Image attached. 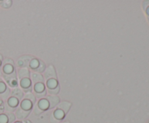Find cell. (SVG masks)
<instances>
[{"mask_svg": "<svg viewBox=\"0 0 149 123\" xmlns=\"http://www.w3.org/2000/svg\"><path fill=\"white\" fill-rule=\"evenodd\" d=\"M30 111H24L20 107H17L15 109V115L19 120H23L29 116Z\"/></svg>", "mask_w": 149, "mask_h": 123, "instance_id": "obj_4", "label": "cell"}, {"mask_svg": "<svg viewBox=\"0 0 149 123\" xmlns=\"http://www.w3.org/2000/svg\"><path fill=\"white\" fill-rule=\"evenodd\" d=\"M20 85L22 88H27L28 87L30 88L31 86V81L29 78H23L20 80Z\"/></svg>", "mask_w": 149, "mask_h": 123, "instance_id": "obj_12", "label": "cell"}, {"mask_svg": "<svg viewBox=\"0 0 149 123\" xmlns=\"http://www.w3.org/2000/svg\"><path fill=\"white\" fill-rule=\"evenodd\" d=\"M33 59V57L31 56L26 55V56H20L17 62V66L20 67H28L29 66L31 61Z\"/></svg>", "mask_w": 149, "mask_h": 123, "instance_id": "obj_1", "label": "cell"}, {"mask_svg": "<svg viewBox=\"0 0 149 123\" xmlns=\"http://www.w3.org/2000/svg\"><path fill=\"white\" fill-rule=\"evenodd\" d=\"M13 71V65H10V64L9 65H6L4 67V74H6V75H10L11 74V72Z\"/></svg>", "mask_w": 149, "mask_h": 123, "instance_id": "obj_15", "label": "cell"}, {"mask_svg": "<svg viewBox=\"0 0 149 123\" xmlns=\"http://www.w3.org/2000/svg\"><path fill=\"white\" fill-rule=\"evenodd\" d=\"M49 104V109H52L59 103L60 99L58 96H47V99Z\"/></svg>", "mask_w": 149, "mask_h": 123, "instance_id": "obj_6", "label": "cell"}, {"mask_svg": "<svg viewBox=\"0 0 149 123\" xmlns=\"http://www.w3.org/2000/svg\"><path fill=\"white\" fill-rule=\"evenodd\" d=\"M57 85H58V82H57L55 79H49L47 80V86L49 88H55Z\"/></svg>", "mask_w": 149, "mask_h": 123, "instance_id": "obj_16", "label": "cell"}, {"mask_svg": "<svg viewBox=\"0 0 149 123\" xmlns=\"http://www.w3.org/2000/svg\"><path fill=\"white\" fill-rule=\"evenodd\" d=\"M35 95H36V96L38 97V98H42V97L45 96V95H46V91H44L43 92L41 93H35Z\"/></svg>", "mask_w": 149, "mask_h": 123, "instance_id": "obj_24", "label": "cell"}, {"mask_svg": "<svg viewBox=\"0 0 149 123\" xmlns=\"http://www.w3.org/2000/svg\"><path fill=\"white\" fill-rule=\"evenodd\" d=\"M0 123H10L9 122V119L7 114H0Z\"/></svg>", "mask_w": 149, "mask_h": 123, "instance_id": "obj_18", "label": "cell"}, {"mask_svg": "<svg viewBox=\"0 0 149 123\" xmlns=\"http://www.w3.org/2000/svg\"><path fill=\"white\" fill-rule=\"evenodd\" d=\"M39 62L37 60V59H33L30 62L29 65H30L32 69H36V67H38V66H39Z\"/></svg>", "mask_w": 149, "mask_h": 123, "instance_id": "obj_17", "label": "cell"}, {"mask_svg": "<svg viewBox=\"0 0 149 123\" xmlns=\"http://www.w3.org/2000/svg\"><path fill=\"white\" fill-rule=\"evenodd\" d=\"M44 89H45V86H44V84L42 83V82H37V83L35 85L34 90L35 91H36V93L43 92Z\"/></svg>", "mask_w": 149, "mask_h": 123, "instance_id": "obj_14", "label": "cell"}, {"mask_svg": "<svg viewBox=\"0 0 149 123\" xmlns=\"http://www.w3.org/2000/svg\"><path fill=\"white\" fill-rule=\"evenodd\" d=\"M0 81H1V79H0Z\"/></svg>", "mask_w": 149, "mask_h": 123, "instance_id": "obj_28", "label": "cell"}, {"mask_svg": "<svg viewBox=\"0 0 149 123\" xmlns=\"http://www.w3.org/2000/svg\"><path fill=\"white\" fill-rule=\"evenodd\" d=\"M17 104H18V100L16 98H15V97H12V98H10V99L8 100V104L10 105V107L15 109V107H17Z\"/></svg>", "mask_w": 149, "mask_h": 123, "instance_id": "obj_13", "label": "cell"}, {"mask_svg": "<svg viewBox=\"0 0 149 123\" xmlns=\"http://www.w3.org/2000/svg\"><path fill=\"white\" fill-rule=\"evenodd\" d=\"M25 98H26V99H30L31 101V102L33 103V104H34L35 101H36V98H35V96L33 95L32 93H26V95H25Z\"/></svg>", "mask_w": 149, "mask_h": 123, "instance_id": "obj_20", "label": "cell"}, {"mask_svg": "<svg viewBox=\"0 0 149 123\" xmlns=\"http://www.w3.org/2000/svg\"><path fill=\"white\" fill-rule=\"evenodd\" d=\"M45 79L49 80V78H54V79H56V73H55V70L54 69L53 66L52 65H49L47 67V70L45 71Z\"/></svg>", "mask_w": 149, "mask_h": 123, "instance_id": "obj_3", "label": "cell"}, {"mask_svg": "<svg viewBox=\"0 0 149 123\" xmlns=\"http://www.w3.org/2000/svg\"><path fill=\"white\" fill-rule=\"evenodd\" d=\"M12 96H14L15 98H17V99L21 100L22 98L23 97V91L18 88H15L12 91Z\"/></svg>", "mask_w": 149, "mask_h": 123, "instance_id": "obj_10", "label": "cell"}, {"mask_svg": "<svg viewBox=\"0 0 149 123\" xmlns=\"http://www.w3.org/2000/svg\"><path fill=\"white\" fill-rule=\"evenodd\" d=\"M31 107L32 102L30 101V100L25 99L22 101L21 104H20V108L24 110V111H31Z\"/></svg>", "mask_w": 149, "mask_h": 123, "instance_id": "obj_7", "label": "cell"}, {"mask_svg": "<svg viewBox=\"0 0 149 123\" xmlns=\"http://www.w3.org/2000/svg\"><path fill=\"white\" fill-rule=\"evenodd\" d=\"M15 123H23V122H16Z\"/></svg>", "mask_w": 149, "mask_h": 123, "instance_id": "obj_26", "label": "cell"}, {"mask_svg": "<svg viewBox=\"0 0 149 123\" xmlns=\"http://www.w3.org/2000/svg\"><path fill=\"white\" fill-rule=\"evenodd\" d=\"M31 79H32V81H33L34 83L44 82V79L42 75L39 73H36V72H32Z\"/></svg>", "mask_w": 149, "mask_h": 123, "instance_id": "obj_9", "label": "cell"}, {"mask_svg": "<svg viewBox=\"0 0 149 123\" xmlns=\"http://www.w3.org/2000/svg\"><path fill=\"white\" fill-rule=\"evenodd\" d=\"M60 87L58 86V88H55V89H48V92L51 94H57L59 92Z\"/></svg>", "mask_w": 149, "mask_h": 123, "instance_id": "obj_22", "label": "cell"}, {"mask_svg": "<svg viewBox=\"0 0 149 123\" xmlns=\"http://www.w3.org/2000/svg\"><path fill=\"white\" fill-rule=\"evenodd\" d=\"M63 123H69L68 122H63Z\"/></svg>", "mask_w": 149, "mask_h": 123, "instance_id": "obj_27", "label": "cell"}, {"mask_svg": "<svg viewBox=\"0 0 149 123\" xmlns=\"http://www.w3.org/2000/svg\"><path fill=\"white\" fill-rule=\"evenodd\" d=\"M39 65H40L38 67V68L35 69L34 70L37 71V72H42L45 69V65L43 63V62H42V61H39Z\"/></svg>", "mask_w": 149, "mask_h": 123, "instance_id": "obj_19", "label": "cell"}, {"mask_svg": "<svg viewBox=\"0 0 149 123\" xmlns=\"http://www.w3.org/2000/svg\"><path fill=\"white\" fill-rule=\"evenodd\" d=\"M37 106L38 107L43 111L44 110H46L49 108V104L47 99H42L39 101V104H38Z\"/></svg>", "mask_w": 149, "mask_h": 123, "instance_id": "obj_11", "label": "cell"}, {"mask_svg": "<svg viewBox=\"0 0 149 123\" xmlns=\"http://www.w3.org/2000/svg\"><path fill=\"white\" fill-rule=\"evenodd\" d=\"M4 78L5 80L7 81L9 85L11 87H15L17 85V80H16V75L15 72H13V73L10 74V75H6L4 74Z\"/></svg>", "mask_w": 149, "mask_h": 123, "instance_id": "obj_2", "label": "cell"}, {"mask_svg": "<svg viewBox=\"0 0 149 123\" xmlns=\"http://www.w3.org/2000/svg\"><path fill=\"white\" fill-rule=\"evenodd\" d=\"M33 112H34L36 114H39L42 112V111L39 108V107H38L37 105H36L34 107V108H33Z\"/></svg>", "mask_w": 149, "mask_h": 123, "instance_id": "obj_23", "label": "cell"}, {"mask_svg": "<svg viewBox=\"0 0 149 123\" xmlns=\"http://www.w3.org/2000/svg\"><path fill=\"white\" fill-rule=\"evenodd\" d=\"M6 89L5 85H4L3 82H0V93H2L3 91H4V90Z\"/></svg>", "mask_w": 149, "mask_h": 123, "instance_id": "obj_25", "label": "cell"}, {"mask_svg": "<svg viewBox=\"0 0 149 123\" xmlns=\"http://www.w3.org/2000/svg\"><path fill=\"white\" fill-rule=\"evenodd\" d=\"M6 114H7V117H8L9 122L12 123L15 121V116L14 114H13V113L11 112H8L6 113Z\"/></svg>", "mask_w": 149, "mask_h": 123, "instance_id": "obj_21", "label": "cell"}, {"mask_svg": "<svg viewBox=\"0 0 149 123\" xmlns=\"http://www.w3.org/2000/svg\"><path fill=\"white\" fill-rule=\"evenodd\" d=\"M71 106V103L68 102V101H63V102H61V104L58 106V109H62L63 111L65 113V114H66L67 112L68 111V110H69Z\"/></svg>", "mask_w": 149, "mask_h": 123, "instance_id": "obj_8", "label": "cell"}, {"mask_svg": "<svg viewBox=\"0 0 149 123\" xmlns=\"http://www.w3.org/2000/svg\"><path fill=\"white\" fill-rule=\"evenodd\" d=\"M17 75L20 80L23 79V78H29L30 77V72L26 68H20L17 72Z\"/></svg>", "mask_w": 149, "mask_h": 123, "instance_id": "obj_5", "label": "cell"}]
</instances>
